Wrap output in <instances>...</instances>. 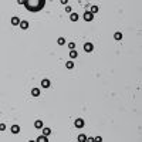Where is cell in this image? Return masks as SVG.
I'll use <instances>...</instances> for the list:
<instances>
[{"mask_svg":"<svg viewBox=\"0 0 142 142\" xmlns=\"http://www.w3.org/2000/svg\"><path fill=\"white\" fill-rule=\"evenodd\" d=\"M23 6L31 13H37L44 9L46 0H23Z\"/></svg>","mask_w":142,"mask_h":142,"instance_id":"obj_1","label":"cell"},{"mask_svg":"<svg viewBox=\"0 0 142 142\" xmlns=\"http://www.w3.org/2000/svg\"><path fill=\"white\" fill-rule=\"evenodd\" d=\"M84 125H85V122H84L83 118H77L74 121V126L75 128H84Z\"/></svg>","mask_w":142,"mask_h":142,"instance_id":"obj_2","label":"cell"},{"mask_svg":"<svg viewBox=\"0 0 142 142\" xmlns=\"http://www.w3.org/2000/svg\"><path fill=\"white\" fill-rule=\"evenodd\" d=\"M92 50H94V44L92 43H85L84 44V51L85 53H91Z\"/></svg>","mask_w":142,"mask_h":142,"instance_id":"obj_3","label":"cell"},{"mask_svg":"<svg viewBox=\"0 0 142 142\" xmlns=\"http://www.w3.org/2000/svg\"><path fill=\"white\" fill-rule=\"evenodd\" d=\"M84 20H85V21H92V20H94V14L87 10V11L84 13Z\"/></svg>","mask_w":142,"mask_h":142,"instance_id":"obj_4","label":"cell"},{"mask_svg":"<svg viewBox=\"0 0 142 142\" xmlns=\"http://www.w3.org/2000/svg\"><path fill=\"white\" fill-rule=\"evenodd\" d=\"M19 26H20L21 30H27V28H28V21H27V20H21Z\"/></svg>","mask_w":142,"mask_h":142,"instance_id":"obj_5","label":"cell"},{"mask_svg":"<svg viewBox=\"0 0 142 142\" xmlns=\"http://www.w3.org/2000/svg\"><path fill=\"white\" fill-rule=\"evenodd\" d=\"M20 21H21V20H20L19 17H11V20H10L11 26H19V24H20Z\"/></svg>","mask_w":142,"mask_h":142,"instance_id":"obj_6","label":"cell"},{"mask_svg":"<svg viewBox=\"0 0 142 142\" xmlns=\"http://www.w3.org/2000/svg\"><path fill=\"white\" fill-rule=\"evenodd\" d=\"M41 85H43V88H48V87L51 85L50 80H47V78H44V80H41Z\"/></svg>","mask_w":142,"mask_h":142,"instance_id":"obj_7","label":"cell"},{"mask_svg":"<svg viewBox=\"0 0 142 142\" xmlns=\"http://www.w3.org/2000/svg\"><path fill=\"white\" fill-rule=\"evenodd\" d=\"M10 131H11V134L17 135L19 132H20V126H19V125H13L11 128H10Z\"/></svg>","mask_w":142,"mask_h":142,"instance_id":"obj_8","label":"cell"},{"mask_svg":"<svg viewBox=\"0 0 142 142\" xmlns=\"http://www.w3.org/2000/svg\"><path fill=\"white\" fill-rule=\"evenodd\" d=\"M34 128H36V129H41L43 128V121L41 119H37V121L34 122Z\"/></svg>","mask_w":142,"mask_h":142,"instance_id":"obj_9","label":"cell"},{"mask_svg":"<svg viewBox=\"0 0 142 142\" xmlns=\"http://www.w3.org/2000/svg\"><path fill=\"white\" fill-rule=\"evenodd\" d=\"M36 142H48V139H47V136H44V135H40V136L36 139Z\"/></svg>","mask_w":142,"mask_h":142,"instance_id":"obj_10","label":"cell"},{"mask_svg":"<svg viewBox=\"0 0 142 142\" xmlns=\"http://www.w3.org/2000/svg\"><path fill=\"white\" fill-rule=\"evenodd\" d=\"M78 19H80V17H78L77 13H71V14H70V20H71V21H77Z\"/></svg>","mask_w":142,"mask_h":142,"instance_id":"obj_11","label":"cell"},{"mask_svg":"<svg viewBox=\"0 0 142 142\" xmlns=\"http://www.w3.org/2000/svg\"><path fill=\"white\" fill-rule=\"evenodd\" d=\"M31 95L33 97H38L40 95V88H33L31 90Z\"/></svg>","mask_w":142,"mask_h":142,"instance_id":"obj_12","label":"cell"},{"mask_svg":"<svg viewBox=\"0 0 142 142\" xmlns=\"http://www.w3.org/2000/svg\"><path fill=\"white\" fill-rule=\"evenodd\" d=\"M87 141V135L85 134H80L78 135V142H85Z\"/></svg>","mask_w":142,"mask_h":142,"instance_id":"obj_13","label":"cell"},{"mask_svg":"<svg viewBox=\"0 0 142 142\" xmlns=\"http://www.w3.org/2000/svg\"><path fill=\"white\" fill-rule=\"evenodd\" d=\"M41 129H43V135H44V136H48V135L51 134L50 128H41Z\"/></svg>","mask_w":142,"mask_h":142,"instance_id":"obj_14","label":"cell"},{"mask_svg":"<svg viewBox=\"0 0 142 142\" xmlns=\"http://www.w3.org/2000/svg\"><path fill=\"white\" fill-rule=\"evenodd\" d=\"M77 57H78V53H77L75 50L70 51V58H77Z\"/></svg>","mask_w":142,"mask_h":142,"instance_id":"obj_15","label":"cell"},{"mask_svg":"<svg viewBox=\"0 0 142 142\" xmlns=\"http://www.w3.org/2000/svg\"><path fill=\"white\" fill-rule=\"evenodd\" d=\"M98 11H100V7H98V6H91L90 13H92V14H94V13H98Z\"/></svg>","mask_w":142,"mask_h":142,"instance_id":"obj_16","label":"cell"},{"mask_svg":"<svg viewBox=\"0 0 142 142\" xmlns=\"http://www.w3.org/2000/svg\"><path fill=\"white\" fill-rule=\"evenodd\" d=\"M114 38L115 40H122V33L121 31H117V33L114 34Z\"/></svg>","mask_w":142,"mask_h":142,"instance_id":"obj_17","label":"cell"},{"mask_svg":"<svg viewBox=\"0 0 142 142\" xmlns=\"http://www.w3.org/2000/svg\"><path fill=\"white\" fill-rule=\"evenodd\" d=\"M66 68L73 70V68H74V63H73V61H67V63H66Z\"/></svg>","mask_w":142,"mask_h":142,"instance_id":"obj_18","label":"cell"},{"mask_svg":"<svg viewBox=\"0 0 142 142\" xmlns=\"http://www.w3.org/2000/svg\"><path fill=\"white\" fill-rule=\"evenodd\" d=\"M57 43H58V46H64V44H66V38H64V37H58Z\"/></svg>","mask_w":142,"mask_h":142,"instance_id":"obj_19","label":"cell"},{"mask_svg":"<svg viewBox=\"0 0 142 142\" xmlns=\"http://www.w3.org/2000/svg\"><path fill=\"white\" fill-rule=\"evenodd\" d=\"M68 48L70 50H75V43H68Z\"/></svg>","mask_w":142,"mask_h":142,"instance_id":"obj_20","label":"cell"},{"mask_svg":"<svg viewBox=\"0 0 142 142\" xmlns=\"http://www.w3.org/2000/svg\"><path fill=\"white\" fill-rule=\"evenodd\" d=\"M66 11L71 14V13H73V9H71V6H66Z\"/></svg>","mask_w":142,"mask_h":142,"instance_id":"obj_21","label":"cell"},{"mask_svg":"<svg viewBox=\"0 0 142 142\" xmlns=\"http://www.w3.org/2000/svg\"><path fill=\"white\" fill-rule=\"evenodd\" d=\"M94 142H102V138L101 136H95L94 138Z\"/></svg>","mask_w":142,"mask_h":142,"instance_id":"obj_22","label":"cell"},{"mask_svg":"<svg viewBox=\"0 0 142 142\" xmlns=\"http://www.w3.org/2000/svg\"><path fill=\"white\" fill-rule=\"evenodd\" d=\"M6 129V125L4 124H0V131H4Z\"/></svg>","mask_w":142,"mask_h":142,"instance_id":"obj_23","label":"cell"},{"mask_svg":"<svg viewBox=\"0 0 142 142\" xmlns=\"http://www.w3.org/2000/svg\"><path fill=\"white\" fill-rule=\"evenodd\" d=\"M85 142H94V138H91V136H88V138H87V141Z\"/></svg>","mask_w":142,"mask_h":142,"instance_id":"obj_24","label":"cell"},{"mask_svg":"<svg viewBox=\"0 0 142 142\" xmlns=\"http://www.w3.org/2000/svg\"><path fill=\"white\" fill-rule=\"evenodd\" d=\"M28 142H36V141H28Z\"/></svg>","mask_w":142,"mask_h":142,"instance_id":"obj_25","label":"cell"}]
</instances>
